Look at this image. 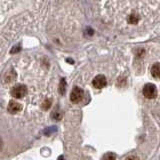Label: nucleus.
Masks as SVG:
<instances>
[{"mask_svg": "<svg viewBox=\"0 0 160 160\" xmlns=\"http://www.w3.org/2000/svg\"><path fill=\"white\" fill-rule=\"evenodd\" d=\"M152 76L159 79L160 78V63H155L151 68Z\"/></svg>", "mask_w": 160, "mask_h": 160, "instance_id": "nucleus-7", "label": "nucleus"}, {"mask_svg": "<svg viewBox=\"0 0 160 160\" xmlns=\"http://www.w3.org/2000/svg\"><path fill=\"white\" fill-rule=\"evenodd\" d=\"M8 111L9 113H11V114H16L18 113L19 111H21L22 110V105L16 102V101H10L9 104H8Z\"/></svg>", "mask_w": 160, "mask_h": 160, "instance_id": "nucleus-5", "label": "nucleus"}, {"mask_svg": "<svg viewBox=\"0 0 160 160\" xmlns=\"http://www.w3.org/2000/svg\"><path fill=\"white\" fill-rule=\"evenodd\" d=\"M52 118L54 120H61L62 118V113L59 111V110H54V111L52 112Z\"/></svg>", "mask_w": 160, "mask_h": 160, "instance_id": "nucleus-10", "label": "nucleus"}, {"mask_svg": "<svg viewBox=\"0 0 160 160\" xmlns=\"http://www.w3.org/2000/svg\"><path fill=\"white\" fill-rule=\"evenodd\" d=\"M92 84H93V86L97 89L104 88L107 84L106 78H105L104 75H97V76H95L94 79L92 80Z\"/></svg>", "mask_w": 160, "mask_h": 160, "instance_id": "nucleus-4", "label": "nucleus"}, {"mask_svg": "<svg viewBox=\"0 0 160 160\" xmlns=\"http://www.w3.org/2000/svg\"><path fill=\"white\" fill-rule=\"evenodd\" d=\"M1 147H2V143H1V141H0V149H1Z\"/></svg>", "mask_w": 160, "mask_h": 160, "instance_id": "nucleus-15", "label": "nucleus"}, {"mask_svg": "<svg viewBox=\"0 0 160 160\" xmlns=\"http://www.w3.org/2000/svg\"><path fill=\"white\" fill-rule=\"evenodd\" d=\"M127 21H128L129 24H132V25H136V24H138V22H139V16H138V14H137V13H135V12H132V13L128 16Z\"/></svg>", "mask_w": 160, "mask_h": 160, "instance_id": "nucleus-6", "label": "nucleus"}, {"mask_svg": "<svg viewBox=\"0 0 160 160\" xmlns=\"http://www.w3.org/2000/svg\"><path fill=\"white\" fill-rule=\"evenodd\" d=\"M15 78H16V73H15L14 70H10V72H8L5 76V82H12Z\"/></svg>", "mask_w": 160, "mask_h": 160, "instance_id": "nucleus-8", "label": "nucleus"}, {"mask_svg": "<svg viewBox=\"0 0 160 160\" xmlns=\"http://www.w3.org/2000/svg\"><path fill=\"white\" fill-rule=\"evenodd\" d=\"M143 95L148 99H154L157 96V88L152 83H147L143 87Z\"/></svg>", "mask_w": 160, "mask_h": 160, "instance_id": "nucleus-2", "label": "nucleus"}, {"mask_svg": "<svg viewBox=\"0 0 160 160\" xmlns=\"http://www.w3.org/2000/svg\"><path fill=\"white\" fill-rule=\"evenodd\" d=\"M10 93H11L12 97L16 99L23 98L27 94V87L23 84H17L11 89V92Z\"/></svg>", "mask_w": 160, "mask_h": 160, "instance_id": "nucleus-1", "label": "nucleus"}, {"mask_svg": "<svg viewBox=\"0 0 160 160\" xmlns=\"http://www.w3.org/2000/svg\"><path fill=\"white\" fill-rule=\"evenodd\" d=\"M102 160H116V157H115V155L111 152L109 153H106L102 157Z\"/></svg>", "mask_w": 160, "mask_h": 160, "instance_id": "nucleus-11", "label": "nucleus"}, {"mask_svg": "<svg viewBox=\"0 0 160 160\" xmlns=\"http://www.w3.org/2000/svg\"><path fill=\"white\" fill-rule=\"evenodd\" d=\"M83 98V90L79 87H74L70 93V100L72 103H79Z\"/></svg>", "mask_w": 160, "mask_h": 160, "instance_id": "nucleus-3", "label": "nucleus"}, {"mask_svg": "<svg viewBox=\"0 0 160 160\" xmlns=\"http://www.w3.org/2000/svg\"><path fill=\"white\" fill-rule=\"evenodd\" d=\"M58 160H64V158H63V156H60V157L58 158Z\"/></svg>", "mask_w": 160, "mask_h": 160, "instance_id": "nucleus-14", "label": "nucleus"}, {"mask_svg": "<svg viewBox=\"0 0 160 160\" xmlns=\"http://www.w3.org/2000/svg\"><path fill=\"white\" fill-rule=\"evenodd\" d=\"M126 160H138L137 156H134V155H131V156H128L126 158Z\"/></svg>", "mask_w": 160, "mask_h": 160, "instance_id": "nucleus-13", "label": "nucleus"}, {"mask_svg": "<svg viewBox=\"0 0 160 160\" xmlns=\"http://www.w3.org/2000/svg\"><path fill=\"white\" fill-rule=\"evenodd\" d=\"M59 93L63 95L65 93V90H66V81H65V79H61V81H60V84H59Z\"/></svg>", "mask_w": 160, "mask_h": 160, "instance_id": "nucleus-9", "label": "nucleus"}, {"mask_svg": "<svg viewBox=\"0 0 160 160\" xmlns=\"http://www.w3.org/2000/svg\"><path fill=\"white\" fill-rule=\"evenodd\" d=\"M51 103H52L51 99H46V100H45V101L42 103V108H43L44 110L49 109L50 106H51Z\"/></svg>", "mask_w": 160, "mask_h": 160, "instance_id": "nucleus-12", "label": "nucleus"}]
</instances>
